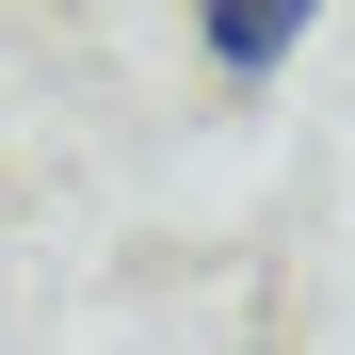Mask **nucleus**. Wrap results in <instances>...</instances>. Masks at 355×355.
Wrapping results in <instances>:
<instances>
[{"label": "nucleus", "instance_id": "nucleus-1", "mask_svg": "<svg viewBox=\"0 0 355 355\" xmlns=\"http://www.w3.org/2000/svg\"><path fill=\"white\" fill-rule=\"evenodd\" d=\"M291 49H307V0H210V17H194V65H210V81H243V97L291 65Z\"/></svg>", "mask_w": 355, "mask_h": 355}]
</instances>
